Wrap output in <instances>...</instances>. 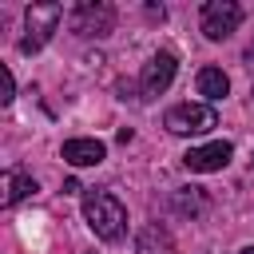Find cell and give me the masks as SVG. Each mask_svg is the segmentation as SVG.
<instances>
[{
  "mask_svg": "<svg viewBox=\"0 0 254 254\" xmlns=\"http://www.w3.org/2000/svg\"><path fill=\"white\" fill-rule=\"evenodd\" d=\"M83 218L103 242H119L127 234V210L111 190H95V187L83 190Z\"/></svg>",
  "mask_w": 254,
  "mask_h": 254,
  "instance_id": "1",
  "label": "cell"
},
{
  "mask_svg": "<svg viewBox=\"0 0 254 254\" xmlns=\"http://www.w3.org/2000/svg\"><path fill=\"white\" fill-rule=\"evenodd\" d=\"M175 67H179V60H175L171 52H155V56L143 64V75H139V91H143V99L163 95V91L171 87V79H175Z\"/></svg>",
  "mask_w": 254,
  "mask_h": 254,
  "instance_id": "6",
  "label": "cell"
},
{
  "mask_svg": "<svg viewBox=\"0 0 254 254\" xmlns=\"http://www.w3.org/2000/svg\"><path fill=\"white\" fill-rule=\"evenodd\" d=\"M67 24H71V32L83 36V40H103V36H111V28H115V8L103 4V0H83V4L71 8Z\"/></svg>",
  "mask_w": 254,
  "mask_h": 254,
  "instance_id": "2",
  "label": "cell"
},
{
  "mask_svg": "<svg viewBox=\"0 0 254 254\" xmlns=\"http://www.w3.org/2000/svg\"><path fill=\"white\" fill-rule=\"evenodd\" d=\"M250 167H254V159H250Z\"/></svg>",
  "mask_w": 254,
  "mask_h": 254,
  "instance_id": "16",
  "label": "cell"
},
{
  "mask_svg": "<svg viewBox=\"0 0 254 254\" xmlns=\"http://www.w3.org/2000/svg\"><path fill=\"white\" fill-rule=\"evenodd\" d=\"M4 194H0V202L4 206H16L20 198H28V194H36V179L32 175H24V171H4Z\"/></svg>",
  "mask_w": 254,
  "mask_h": 254,
  "instance_id": "10",
  "label": "cell"
},
{
  "mask_svg": "<svg viewBox=\"0 0 254 254\" xmlns=\"http://www.w3.org/2000/svg\"><path fill=\"white\" fill-rule=\"evenodd\" d=\"M238 24H242V8L234 4V0H206L202 4V16H198V28H202V36L206 40H226V36H234L238 32Z\"/></svg>",
  "mask_w": 254,
  "mask_h": 254,
  "instance_id": "5",
  "label": "cell"
},
{
  "mask_svg": "<svg viewBox=\"0 0 254 254\" xmlns=\"http://www.w3.org/2000/svg\"><path fill=\"white\" fill-rule=\"evenodd\" d=\"M175 210L194 218V214H202V210H206V194H202L198 187H179V190H175Z\"/></svg>",
  "mask_w": 254,
  "mask_h": 254,
  "instance_id": "12",
  "label": "cell"
},
{
  "mask_svg": "<svg viewBox=\"0 0 254 254\" xmlns=\"http://www.w3.org/2000/svg\"><path fill=\"white\" fill-rule=\"evenodd\" d=\"M242 254H254V246H246V250H242Z\"/></svg>",
  "mask_w": 254,
  "mask_h": 254,
  "instance_id": "15",
  "label": "cell"
},
{
  "mask_svg": "<svg viewBox=\"0 0 254 254\" xmlns=\"http://www.w3.org/2000/svg\"><path fill=\"white\" fill-rule=\"evenodd\" d=\"M246 67H250V71H254V44H250V48H246Z\"/></svg>",
  "mask_w": 254,
  "mask_h": 254,
  "instance_id": "14",
  "label": "cell"
},
{
  "mask_svg": "<svg viewBox=\"0 0 254 254\" xmlns=\"http://www.w3.org/2000/svg\"><path fill=\"white\" fill-rule=\"evenodd\" d=\"M230 155H234V147H230L226 139H214V143L190 147V151L183 155V163H187L190 171H198V175H210V171H222V167L230 163Z\"/></svg>",
  "mask_w": 254,
  "mask_h": 254,
  "instance_id": "7",
  "label": "cell"
},
{
  "mask_svg": "<svg viewBox=\"0 0 254 254\" xmlns=\"http://www.w3.org/2000/svg\"><path fill=\"white\" fill-rule=\"evenodd\" d=\"M64 20V8L60 4H28V12H24V40H20V52H40L48 40H52V32H56V24Z\"/></svg>",
  "mask_w": 254,
  "mask_h": 254,
  "instance_id": "3",
  "label": "cell"
},
{
  "mask_svg": "<svg viewBox=\"0 0 254 254\" xmlns=\"http://www.w3.org/2000/svg\"><path fill=\"white\" fill-rule=\"evenodd\" d=\"M12 95H16V79H12V71L4 67V95H0V99H4V103H12Z\"/></svg>",
  "mask_w": 254,
  "mask_h": 254,
  "instance_id": "13",
  "label": "cell"
},
{
  "mask_svg": "<svg viewBox=\"0 0 254 254\" xmlns=\"http://www.w3.org/2000/svg\"><path fill=\"white\" fill-rule=\"evenodd\" d=\"M103 159H107V147L99 139H67L64 143V163H71V167H95Z\"/></svg>",
  "mask_w": 254,
  "mask_h": 254,
  "instance_id": "8",
  "label": "cell"
},
{
  "mask_svg": "<svg viewBox=\"0 0 254 254\" xmlns=\"http://www.w3.org/2000/svg\"><path fill=\"white\" fill-rule=\"evenodd\" d=\"M135 254H175V238L163 222H147L135 238Z\"/></svg>",
  "mask_w": 254,
  "mask_h": 254,
  "instance_id": "9",
  "label": "cell"
},
{
  "mask_svg": "<svg viewBox=\"0 0 254 254\" xmlns=\"http://www.w3.org/2000/svg\"><path fill=\"white\" fill-rule=\"evenodd\" d=\"M163 123L171 135H206L210 127H218V111L210 103H175Z\"/></svg>",
  "mask_w": 254,
  "mask_h": 254,
  "instance_id": "4",
  "label": "cell"
},
{
  "mask_svg": "<svg viewBox=\"0 0 254 254\" xmlns=\"http://www.w3.org/2000/svg\"><path fill=\"white\" fill-rule=\"evenodd\" d=\"M226 91H230V79H226L222 67H202V71H198V95H206V99L214 103V99H222Z\"/></svg>",
  "mask_w": 254,
  "mask_h": 254,
  "instance_id": "11",
  "label": "cell"
}]
</instances>
